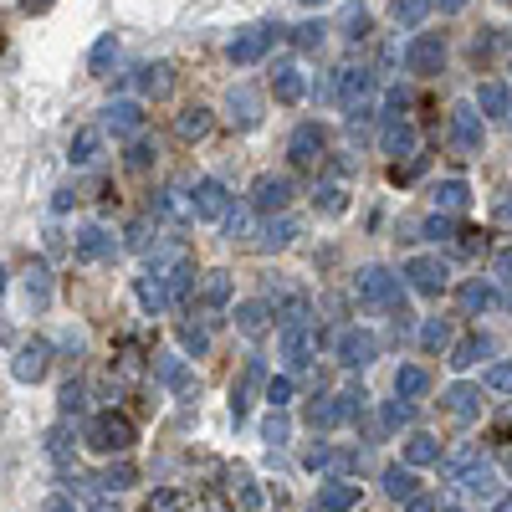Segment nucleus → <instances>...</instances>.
Returning a JSON list of instances; mask_svg holds the SVG:
<instances>
[{
	"label": "nucleus",
	"instance_id": "obj_1",
	"mask_svg": "<svg viewBox=\"0 0 512 512\" xmlns=\"http://www.w3.org/2000/svg\"><path fill=\"white\" fill-rule=\"evenodd\" d=\"M128 420H113V415H103V420H93V446L98 451H123L128 446Z\"/></svg>",
	"mask_w": 512,
	"mask_h": 512
},
{
	"label": "nucleus",
	"instance_id": "obj_4",
	"mask_svg": "<svg viewBox=\"0 0 512 512\" xmlns=\"http://www.w3.org/2000/svg\"><path fill=\"white\" fill-rule=\"evenodd\" d=\"M47 512H72V507H67V502H62V497H57V502H52V507H47Z\"/></svg>",
	"mask_w": 512,
	"mask_h": 512
},
{
	"label": "nucleus",
	"instance_id": "obj_2",
	"mask_svg": "<svg viewBox=\"0 0 512 512\" xmlns=\"http://www.w3.org/2000/svg\"><path fill=\"white\" fill-rule=\"evenodd\" d=\"M16 374H21V379H41V374H47V344H31V349H21Z\"/></svg>",
	"mask_w": 512,
	"mask_h": 512
},
{
	"label": "nucleus",
	"instance_id": "obj_3",
	"mask_svg": "<svg viewBox=\"0 0 512 512\" xmlns=\"http://www.w3.org/2000/svg\"><path fill=\"white\" fill-rule=\"evenodd\" d=\"M420 384H425V379H420V374H415V369H410V374H405V379H400V390H405V395H415V390H420Z\"/></svg>",
	"mask_w": 512,
	"mask_h": 512
}]
</instances>
